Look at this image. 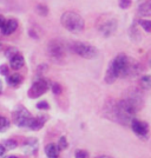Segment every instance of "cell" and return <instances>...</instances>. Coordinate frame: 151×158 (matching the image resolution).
Returning <instances> with one entry per match:
<instances>
[{"mask_svg":"<svg viewBox=\"0 0 151 158\" xmlns=\"http://www.w3.org/2000/svg\"><path fill=\"white\" fill-rule=\"evenodd\" d=\"M142 105L143 102L141 94L135 92L125 98L112 102L111 105L106 107V114L109 118L122 125H130L132 120L136 119V114Z\"/></svg>","mask_w":151,"mask_h":158,"instance_id":"cell-1","label":"cell"},{"mask_svg":"<svg viewBox=\"0 0 151 158\" xmlns=\"http://www.w3.org/2000/svg\"><path fill=\"white\" fill-rule=\"evenodd\" d=\"M141 70L142 67L137 60L128 57L125 53H119L110 61L104 80L106 84H113L119 78L138 76Z\"/></svg>","mask_w":151,"mask_h":158,"instance_id":"cell-2","label":"cell"},{"mask_svg":"<svg viewBox=\"0 0 151 158\" xmlns=\"http://www.w3.org/2000/svg\"><path fill=\"white\" fill-rule=\"evenodd\" d=\"M60 23L64 28L71 33H80L85 27V21L83 17L73 11H67L61 14Z\"/></svg>","mask_w":151,"mask_h":158,"instance_id":"cell-3","label":"cell"},{"mask_svg":"<svg viewBox=\"0 0 151 158\" xmlns=\"http://www.w3.org/2000/svg\"><path fill=\"white\" fill-rule=\"evenodd\" d=\"M69 48L73 53L78 54L79 57L85 58V59H93L98 54L97 47L89 43H83V41H71L69 44Z\"/></svg>","mask_w":151,"mask_h":158,"instance_id":"cell-4","label":"cell"},{"mask_svg":"<svg viewBox=\"0 0 151 158\" xmlns=\"http://www.w3.org/2000/svg\"><path fill=\"white\" fill-rule=\"evenodd\" d=\"M47 54L52 61L60 64L66 57V46L63 41L52 39L47 45Z\"/></svg>","mask_w":151,"mask_h":158,"instance_id":"cell-5","label":"cell"},{"mask_svg":"<svg viewBox=\"0 0 151 158\" xmlns=\"http://www.w3.org/2000/svg\"><path fill=\"white\" fill-rule=\"evenodd\" d=\"M32 118L33 117L31 116V113L25 107H18L13 112L14 123L18 126H20V127H28Z\"/></svg>","mask_w":151,"mask_h":158,"instance_id":"cell-6","label":"cell"},{"mask_svg":"<svg viewBox=\"0 0 151 158\" xmlns=\"http://www.w3.org/2000/svg\"><path fill=\"white\" fill-rule=\"evenodd\" d=\"M47 90H48L47 81L43 78H38L32 84L31 89L28 90V97L30 98H38L40 96H43Z\"/></svg>","mask_w":151,"mask_h":158,"instance_id":"cell-7","label":"cell"},{"mask_svg":"<svg viewBox=\"0 0 151 158\" xmlns=\"http://www.w3.org/2000/svg\"><path fill=\"white\" fill-rule=\"evenodd\" d=\"M132 131L136 133V136H138L139 138H148L149 137V125L148 123L144 120H139V119H133L131 122Z\"/></svg>","mask_w":151,"mask_h":158,"instance_id":"cell-8","label":"cell"},{"mask_svg":"<svg viewBox=\"0 0 151 158\" xmlns=\"http://www.w3.org/2000/svg\"><path fill=\"white\" fill-rule=\"evenodd\" d=\"M117 20L116 19H110V20H106L104 21L100 26H99V33L103 35V37H111L113 33L117 31Z\"/></svg>","mask_w":151,"mask_h":158,"instance_id":"cell-9","label":"cell"},{"mask_svg":"<svg viewBox=\"0 0 151 158\" xmlns=\"http://www.w3.org/2000/svg\"><path fill=\"white\" fill-rule=\"evenodd\" d=\"M38 148H39V142L38 139L31 137V138L26 139L23 144V150L26 155H34L38 151Z\"/></svg>","mask_w":151,"mask_h":158,"instance_id":"cell-10","label":"cell"},{"mask_svg":"<svg viewBox=\"0 0 151 158\" xmlns=\"http://www.w3.org/2000/svg\"><path fill=\"white\" fill-rule=\"evenodd\" d=\"M46 120H47V116H45V114H40L38 117H36V118H32L30 125H28V129H31L33 131H38V130H40L44 126Z\"/></svg>","mask_w":151,"mask_h":158,"instance_id":"cell-11","label":"cell"},{"mask_svg":"<svg viewBox=\"0 0 151 158\" xmlns=\"http://www.w3.org/2000/svg\"><path fill=\"white\" fill-rule=\"evenodd\" d=\"M17 27H18V21L17 20L14 19L6 20L5 24H4V26L1 27V32H2V34H5V35H10V34H12L17 30Z\"/></svg>","mask_w":151,"mask_h":158,"instance_id":"cell-12","label":"cell"},{"mask_svg":"<svg viewBox=\"0 0 151 158\" xmlns=\"http://www.w3.org/2000/svg\"><path fill=\"white\" fill-rule=\"evenodd\" d=\"M59 149L54 143H50L45 146V153L48 158H58L59 157Z\"/></svg>","mask_w":151,"mask_h":158,"instance_id":"cell-13","label":"cell"},{"mask_svg":"<svg viewBox=\"0 0 151 158\" xmlns=\"http://www.w3.org/2000/svg\"><path fill=\"white\" fill-rule=\"evenodd\" d=\"M138 13L143 17H151V1H143L138 5Z\"/></svg>","mask_w":151,"mask_h":158,"instance_id":"cell-14","label":"cell"},{"mask_svg":"<svg viewBox=\"0 0 151 158\" xmlns=\"http://www.w3.org/2000/svg\"><path fill=\"white\" fill-rule=\"evenodd\" d=\"M25 64V59H24V57L21 56V54H17V56H14L12 59L10 60V65L11 67L13 69V70H20L23 66Z\"/></svg>","mask_w":151,"mask_h":158,"instance_id":"cell-15","label":"cell"},{"mask_svg":"<svg viewBox=\"0 0 151 158\" xmlns=\"http://www.w3.org/2000/svg\"><path fill=\"white\" fill-rule=\"evenodd\" d=\"M21 83H23V76H20V74H18V73L12 74V76H10V77L7 78V84L11 86H13V87L19 86Z\"/></svg>","mask_w":151,"mask_h":158,"instance_id":"cell-16","label":"cell"},{"mask_svg":"<svg viewBox=\"0 0 151 158\" xmlns=\"http://www.w3.org/2000/svg\"><path fill=\"white\" fill-rule=\"evenodd\" d=\"M139 84L141 87L144 89V90H150L151 89V74H145L142 76L139 79Z\"/></svg>","mask_w":151,"mask_h":158,"instance_id":"cell-17","label":"cell"},{"mask_svg":"<svg viewBox=\"0 0 151 158\" xmlns=\"http://www.w3.org/2000/svg\"><path fill=\"white\" fill-rule=\"evenodd\" d=\"M138 24H139V26L142 27L145 32H148V33L151 32V20L141 19L139 21H138Z\"/></svg>","mask_w":151,"mask_h":158,"instance_id":"cell-18","label":"cell"},{"mask_svg":"<svg viewBox=\"0 0 151 158\" xmlns=\"http://www.w3.org/2000/svg\"><path fill=\"white\" fill-rule=\"evenodd\" d=\"M2 146L5 148V150H13V149L17 148V142L14 139H7V140L4 142Z\"/></svg>","mask_w":151,"mask_h":158,"instance_id":"cell-19","label":"cell"},{"mask_svg":"<svg viewBox=\"0 0 151 158\" xmlns=\"http://www.w3.org/2000/svg\"><path fill=\"white\" fill-rule=\"evenodd\" d=\"M10 127V120L5 117H1L0 116V132L6 131L7 129Z\"/></svg>","mask_w":151,"mask_h":158,"instance_id":"cell-20","label":"cell"},{"mask_svg":"<svg viewBox=\"0 0 151 158\" xmlns=\"http://www.w3.org/2000/svg\"><path fill=\"white\" fill-rule=\"evenodd\" d=\"M17 54H18V50L15 47H8L6 51H5V57L10 60L12 59L14 56H17Z\"/></svg>","mask_w":151,"mask_h":158,"instance_id":"cell-21","label":"cell"},{"mask_svg":"<svg viewBox=\"0 0 151 158\" xmlns=\"http://www.w3.org/2000/svg\"><path fill=\"white\" fill-rule=\"evenodd\" d=\"M74 158H90V153L86 150L78 149V150L74 151Z\"/></svg>","mask_w":151,"mask_h":158,"instance_id":"cell-22","label":"cell"},{"mask_svg":"<svg viewBox=\"0 0 151 158\" xmlns=\"http://www.w3.org/2000/svg\"><path fill=\"white\" fill-rule=\"evenodd\" d=\"M57 146H58L59 150H65V149H67L69 144H67V139H66V137L61 136V137L59 138V142H58Z\"/></svg>","mask_w":151,"mask_h":158,"instance_id":"cell-23","label":"cell"},{"mask_svg":"<svg viewBox=\"0 0 151 158\" xmlns=\"http://www.w3.org/2000/svg\"><path fill=\"white\" fill-rule=\"evenodd\" d=\"M51 89H52V92L54 94H57V96H59L61 91H63V87L60 85L59 83H52V86H51Z\"/></svg>","mask_w":151,"mask_h":158,"instance_id":"cell-24","label":"cell"},{"mask_svg":"<svg viewBox=\"0 0 151 158\" xmlns=\"http://www.w3.org/2000/svg\"><path fill=\"white\" fill-rule=\"evenodd\" d=\"M37 12H38V14H40V15L45 17V15H47V13H48V8H47L45 5H38V6H37Z\"/></svg>","mask_w":151,"mask_h":158,"instance_id":"cell-25","label":"cell"},{"mask_svg":"<svg viewBox=\"0 0 151 158\" xmlns=\"http://www.w3.org/2000/svg\"><path fill=\"white\" fill-rule=\"evenodd\" d=\"M37 107H38L39 110H48V109H50V105H48L47 102H39V103L37 104Z\"/></svg>","mask_w":151,"mask_h":158,"instance_id":"cell-26","label":"cell"},{"mask_svg":"<svg viewBox=\"0 0 151 158\" xmlns=\"http://www.w3.org/2000/svg\"><path fill=\"white\" fill-rule=\"evenodd\" d=\"M131 2L132 1H130V0H122V1H119V7L120 8H128V7L131 6Z\"/></svg>","mask_w":151,"mask_h":158,"instance_id":"cell-27","label":"cell"},{"mask_svg":"<svg viewBox=\"0 0 151 158\" xmlns=\"http://www.w3.org/2000/svg\"><path fill=\"white\" fill-rule=\"evenodd\" d=\"M8 73V69H7L6 65H1L0 66V74H2V76H5Z\"/></svg>","mask_w":151,"mask_h":158,"instance_id":"cell-28","label":"cell"},{"mask_svg":"<svg viewBox=\"0 0 151 158\" xmlns=\"http://www.w3.org/2000/svg\"><path fill=\"white\" fill-rule=\"evenodd\" d=\"M6 157V150L2 145H0V158H5Z\"/></svg>","mask_w":151,"mask_h":158,"instance_id":"cell-29","label":"cell"},{"mask_svg":"<svg viewBox=\"0 0 151 158\" xmlns=\"http://www.w3.org/2000/svg\"><path fill=\"white\" fill-rule=\"evenodd\" d=\"M5 21H6V20H5V18H4V17H2L1 14H0V27H2V26H4V24H5Z\"/></svg>","mask_w":151,"mask_h":158,"instance_id":"cell-30","label":"cell"},{"mask_svg":"<svg viewBox=\"0 0 151 158\" xmlns=\"http://www.w3.org/2000/svg\"><path fill=\"white\" fill-rule=\"evenodd\" d=\"M96 158H112V157H110V156H106V155H102V156H98V157H96Z\"/></svg>","mask_w":151,"mask_h":158,"instance_id":"cell-31","label":"cell"},{"mask_svg":"<svg viewBox=\"0 0 151 158\" xmlns=\"http://www.w3.org/2000/svg\"><path fill=\"white\" fill-rule=\"evenodd\" d=\"M8 158H18V157H15V156H10Z\"/></svg>","mask_w":151,"mask_h":158,"instance_id":"cell-32","label":"cell"},{"mask_svg":"<svg viewBox=\"0 0 151 158\" xmlns=\"http://www.w3.org/2000/svg\"><path fill=\"white\" fill-rule=\"evenodd\" d=\"M2 50V45H1V43H0V51Z\"/></svg>","mask_w":151,"mask_h":158,"instance_id":"cell-33","label":"cell"},{"mask_svg":"<svg viewBox=\"0 0 151 158\" xmlns=\"http://www.w3.org/2000/svg\"><path fill=\"white\" fill-rule=\"evenodd\" d=\"M150 66H151V58H150Z\"/></svg>","mask_w":151,"mask_h":158,"instance_id":"cell-34","label":"cell"}]
</instances>
